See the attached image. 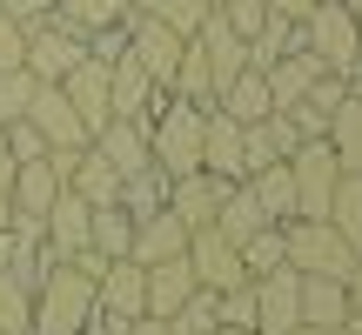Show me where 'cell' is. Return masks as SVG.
<instances>
[{
	"label": "cell",
	"instance_id": "cell-11",
	"mask_svg": "<svg viewBox=\"0 0 362 335\" xmlns=\"http://www.w3.org/2000/svg\"><path fill=\"white\" fill-rule=\"evenodd\" d=\"M181 47H188V40H181L175 27L148 20V13H128V54L141 61V74L155 81V88H168V81H175V61H181Z\"/></svg>",
	"mask_w": 362,
	"mask_h": 335
},
{
	"label": "cell",
	"instance_id": "cell-6",
	"mask_svg": "<svg viewBox=\"0 0 362 335\" xmlns=\"http://www.w3.org/2000/svg\"><path fill=\"white\" fill-rule=\"evenodd\" d=\"M288 181H296V221H322L329 194H336V181H342L329 141H302L296 155H288Z\"/></svg>",
	"mask_w": 362,
	"mask_h": 335
},
{
	"label": "cell",
	"instance_id": "cell-31",
	"mask_svg": "<svg viewBox=\"0 0 362 335\" xmlns=\"http://www.w3.org/2000/svg\"><path fill=\"white\" fill-rule=\"evenodd\" d=\"M322 221L362 255V175H342V181H336V194H329V215H322Z\"/></svg>",
	"mask_w": 362,
	"mask_h": 335
},
{
	"label": "cell",
	"instance_id": "cell-14",
	"mask_svg": "<svg viewBox=\"0 0 362 335\" xmlns=\"http://www.w3.org/2000/svg\"><path fill=\"white\" fill-rule=\"evenodd\" d=\"M194 47H202V61H208V81H215V94L228 88L235 74H248V40H242V34H228V20H221V13H208V20L194 27Z\"/></svg>",
	"mask_w": 362,
	"mask_h": 335
},
{
	"label": "cell",
	"instance_id": "cell-22",
	"mask_svg": "<svg viewBox=\"0 0 362 335\" xmlns=\"http://www.w3.org/2000/svg\"><path fill=\"white\" fill-rule=\"evenodd\" d=\"M208 228H215V235H228V242L242 248L248 235L275 228V221H269V215L255 208V194H248V181H228V188H221V208H215V221H208Z\"/></svg>",
	"mask_w": 362,
	"mask_h": 335
},
{
	"label": "cell",
	"instance_id": "cell-34",
	"mask_svg": "<svg viewBox=\"0 0 362 335\" xmlns=\"http://www.w3.org/2000/svg\"><path fill=\"white\" fill-rule=\"evenodd\" d=\"M134 13H148V20H161V27H175L181 40H194V27L208 20V0H134Z\"/></svg>",
	"mask_w": 362,
	"mask_h": 335
},
{
	"label": "cell",
	"instance_id": "cell-27",
	"mask_svg": "<svg viewBox=\"0 0 362 335\" xmlns=\"http://www.w3.org/2000/svg\"><path fill=\"white\" fill-rule=\"evenodd\" d=\"M134 0H54V20L74 34H101V27H128Z\"/></svg>",
	"mask_w": 362,
	"mask_h": 335
},
{
	"label": "cell",
	"instance_id": "cell-33",
	"mask_svg": "<svg viewBox=\"0 0 362 335\" xmlns=\"http://www.w3.org/2000/svg\"><path fill=\"white\" fill-rule=\"evenodd\" d=\"M121 208H128L134 221H141V215H161V208H168V175H161V168L128 175V181H121Z\"/></svg>",
	"mask_w": 362,
	"mask_h": 335
},
{
	"label": "cell",
	"instance_id": "cell-9",
	"mask_svg": "<svg viewBox=\"0 0 362 335\" xmlns=\"http://www.w3.org/2000/svg\"><path fill=\"white\" fill-rule=\"evenodd\" d=\"M27 128L40 134V141H47V155H74V148H88L94 134L81 128V114L74 107H67V94L61 88H34V101H27Z\"/></svg>",
	"mask_w": 362,
	"mask_h": 335
},
{
	"label": "cell",
	"instance_id": "cell-3",
	"mask_svg": "<svg viewBox=\"0 0 362 335\" xmlns=\"http://www.w3.org/2000/svg\"><path fill=\"white\" fill-rule=\"evenodd\" d=\"M302 47L322 61V74H362V27L342 0H315L309 20H302Z\"/></svg>",
	"mask_w": 362,
	"mask_h": 335
},
{
	"label": "cell",
	"instance_id": "cell-30",
	"mask_svg": "<svg viewBox=\"0 0 362 335\" xmlns=\"http://www.w3.org/2000/svg\"><path fill=\"white\" fill-rule=\"evenodd\" d=\"M88 248L94 255H107V261H128V248H134V215L128 208H94V221H88Z\"/></svg>",
	"mask_w": 362,
	"mask_h": 335
},
{
	"label": "cell",
	"instance_id": "cell-24",
	"mask_svg": "<svg viewBox=\"0 0 362 335\" xmlns=\"http://www.w3.org/2000/svg\"><path fill=\"white\" fill-rule=\"evenodd\" d=\"M322 141H329V155H336L342 175H362V101H356V94H342V101H336Z\"/></svg>",
	"mask_w": 362,
	"mask_h": 335
},
{
	"label": "cell",
	"instance_id": "cell-7",
	"mask_svg": "<svg viewBox=\"0 0 362 335\" xmlns=\"http://www.w3.org/2000/svg\"><path fill=\"white\" fill-rule=\"evenodd\" d=\"M94 315L107 322V335H121L128 322L148 315V269L141 261H107V275L94 282Z\"/></svg>",
	"mask_w": 362,
	"mask_h": 335
},
{
	"label": "cell",
	"instance_id": "cell-38",
	"mask_svg": "<svg viewBox=\"0 0 362 335\" xmlns=\"http://www.w3.org/2000/svg\"><path fill=\"white\" fill-rule=\"evenodd\" d=\"M168 329H175V335H215V329H221V322H215V295H208V288H194V295L168 315Z\"/></svg>",
	"mask_w": 362,
	"mask_h": 335
},
{
	"label": "cell",
	"instance_id": "cell-25",
	"mask_svg": "<svg viewBox=\"0 0 362 335\" xmlns=\"http://www.w3.org/2000/svg\"><path fill=\"white\" fill-rule=\"evenodd\" d=\"M67 188H74L88 208H115V201H121V175H115L101 155H94V141L74 155V168H67Z\"/></svg>",
	"mask_w": 362,
	"mask_h": 335
},
{
	"label": "cell",
	"instance_id": "cell-39",
	"mask_svg": "<svg viewBox=\"0 0 362 335\" xmlns=\"http://www.w3.org/2000/svg\"><path fill=\"white\" fill-rule=\"evenodd\" d=\"M34 88L40 81L27 74V67H0V121H21L27 101H34Z\"/></svg>",
	"mask_w": 362,
	"mask_h": 335
},
{
	"label": "cell",
	"instance_id": "cell-13",
	"mask_svg": "<svg viewBox=\"0 0 362 335\" xmlns=\"http://www.w3.org/2000/svg\"><path fill=\"white\" fill-rule=\"evenodd\" d=\"M88 221H94V208L81 201L74 188H61V194H54V208L40 215V242H47V255L54 261L81 255V248H88Z\"/></svg>",
	"mask_w": 362,
	"mask_h": 335
},
{
	"label": "cell",
	"instance_id": "cell-15",
	"mask_svg": "<svg viewBox=\"0 0 362 335\" xmlns=\"http://www.w3.org/2000/svg\"><path fill=\"white\" fill-rule=\"evenodd\" d=\"M202 175L242 181V121H228L221 107H208V114H202Z\"/></svg>",
	"mask_w": 362,
	"mask_h": 335
},
{
	"label": "cell",
	"instance_id": "cell-41",
	"mask_svg": "<svg viewBox=\"0 0 362 335\" xmlns=\"http://www.w3.org/2000/svg\"><path fill=\"white\" fill-rule=\"evenodd\" d=\"M269 161H282V148H275L269 121H255V128H242V181L255 175V168H269Z\"/></svg>",
	"mask_w": 362,
	"mask_h": 335
},
{
	"label": "cell",
	"instance_id": "cell-45",
	"mask_svg": "<svg viewBox=\"0 0 362 335\" xmlns=\"http://www.w3.org/2000/svg\"><path fill=\"white\" fill-rule=\"evenodd\" d=\"M0 13L21 20V27H34V20H47V13H54V0H0Z\"/></svg>",
	"mask_w": 362,
	"mask_h": 335
},
{
	"label": "cell",
	"instance_id": "cell-17",
	"mask_svg": "<svg viewBox=\"0 0 362 335\" xmlns=\"http://www.w3.org/2000/svg\"><path fill=\"white\" fill-rule=\"evenodd\" d=\"M61 94H67V107L81 114L88 134H101L107 121H115V114H107V61H81L74 74L61 81Z\"/></svg>",
	"mask_w": 362,
	"mask_h": 335
},
{
	"label": "cell",
	"instance_id": "cell-51",
	"mask_svg": "<svg viewBox=\"0 0 362 335\" xmlns=\"http://www.w3.org/2000/svg\"><path fill=\"white\" fill-rule=\"evenodd\" d=\"M288 335H342V329H315V322H296Z\"/></svg>",
	"mask_w": 362,
	"mask_h": 335
},
{
	"label": "cell",
	"instance_id": "cell-46",
	"mask_svg": "<svg viewBox=\"0 0 362 335\" xmlns=\"http://www.w3.org/2000/svg\"><path fill=\"white\" fill-rule=\"evenodd\" d=\"M262 7H269L275 20H296V27H302V20H309V7H315V0H262Z\"/></svg>",
	"mask_w": 362,
	"mask_h": 335
},
{
	"label": "cell",
	"instance_id": "cell-28",
	"mask_svg": "<svg viewBox=\"0 0 362 335\" xmlns=\"http://www.w3.org/2000/svg\"><path fill=\"white\" fill-rule=\"evenodd\" d=\"M188 295H194L188 255H181V261H155V269H148V315H161V322H168V315H175Z\"/></svg>",
	"mask_w": 362,
	"mask_h": 335
},
{
	"label": "cell",
	"instance_id": "cell-2",
	"mask_svg": "<svg viewBox=\"0 0 362 335\" xmlns=\"http://www.w3.org/2000/svg\"><path fill=\"white\" fill-rule=\"evenodd\" d=\"M202 114L208 107H188L175 94H161L155 121H148V155H155L161 175H202Z\"/></svg>",
	"mask_w": 362,
	"mask_h": 335
},
{
	"label": "cell",
	"instance_id": "cell-54",
	"mask_svg": "<svg viewBox=\"0 0 362 335\" xmlns=\"http://www.w3.org/2000/svg\"><path fill=\"white\" fill-rule=\"evenodd\" d=\"M342 7H349V13H356V27H362V0H342Z\"/></svg>",
	"mask_w": 362,
	"mask_h": 335
},
{
	"label": "cell",
	"instance_id": "cell-47",
	"mask_svg": "<svg viewBox=\"0 0 362 335\" xmlns=\"http://www.w3.org/2000/svg\"><path fill=\"white\" fill-rule=\"evenodd\" d=\"M121 335H175L168 322H161V315H141V322H128V329H121Z\"/></svg>",
	"mask_w": 362,
	"mask_h": 335
},
{
	"label": "cell",
	"instance_id": "cell-29",
	"mask_svg": "<svg viewBox=\"0 0 362 335\" xmlns=\"http://www.w3.org/2000/svg\"><path fill=\"white\" fill-rule=\"evenodd\" d=\"M342 315H349V288L329 282V275H302V322L342 329Z\"/></svg>",
	"mask_w": 362,
	"mask_h": 335
},
{
	"label": "cell",
	"instance_id": "cell-12",
	"mask_svg": "<svg viewBox=\"0 0 362 335\" xmlns=\"http://www.w3.org/2000/svg\"><path fill=\"white\" fill-rule=\"evenodd\" d=\"M296 322H302V275L296 269L255 275V335H288Z\"/></svg>",
	"mask_w": 362,
	"mask_h": 335
},
{
	"label": "cell",
	"instance_id": "cell-43",
	"mask_svg": "<svg viewBox=\"0 0 362 335\" xmlns=\"http://www.w3.org/2000/svg\"><path fill=\"white\" fill-rule=\"evenodd\" d=\"M0 148H7L13 161H40V155H47V141H40L27 121H0Z\"/></svg>",
	"mask_w": 362,
	"mask_h": 335
},
{
	"label": "cell",
	"instance_id": "cell-40",
	"mask_svg": "<svg viewBox=\"0 0 362 335\" xmlns=\"http://www.w3.org/2000/svg\"><path fill=\"white\" fill-rule=\"evenodd\" d=\"M215 322L255 335V282H242V288H228V295H215Z\"/></svg>",
	"mask_w": 362,
	"mask_h": 335
},
{
	"label": "cell",
	"instance_id": "cell-52",
	"mask_svg": "<svg viewBox=\"0 0 362 335\" xmlns=\"http://www.w3.org/2000/svg\"><path fill=\"white\" fill-rule=\"evenodd\" d=\"M81 335H107V322H101V315H94V322H88V329H81Z\"/></svg>",
	"mask_w": 362,
	"mask_h": 335
},
{
	"label": "cell",
	"instance_id": "cell-35",
	"mask_svg": "<svg viewBox=\"0 0 362 335\" xmlns=\"http://www.w3.org/2000/svg\"><path fill=\"white\" fill-rule=\"evenodd\" d=\"M296 47H302V27H296V20H275V13H269V27L248 40V67H275L282 54H296Z\"/></svg>",
	"mask_w": 362,
	"mask_h": 335
},
{
	"label": "cell",
	"instance_id": "cell-53",
	"mask_svg": "<svg viewBox=\"0 0 362 335\" xmlns=\"http://www.w3.org/2000/svg\"><path fill=\"white\" fill-rule=\"evenodd\" d=\"M7 221H13V208H7V194H0V228H7Z\"/></svg>",
	"mask_w": 362,
	"mask_h": 335
},
{
	"label": "cell",
	"instance_id": "cell-8",
	"mask_svg": "<svg viewBox=\"0 0 362 335\" xmlns=\"http://www.w3.org/2000/svg\"><path fill=\"white\" fill-rule=\"evenodd\" d=\"M188 275H194V288H208V295H228V288L248 282L235 242H228V235H215V228H194L188 235Z\"/></svg>",
	"mask_w": 362,
	"mask_h": 335
},
{
	"label": "cell",
	"instance_id": "cell-44",
	"mask_svg": "<svg viewBox=\"0 0 362 335\" xmlns=\"http://www.w3.org/2000/svg\"><path fill=\"white\" fill-rule=\"evenodd\" d=\"M21 47H27V27L0 13V67H21Z\"/></svg>",
	"mask_w": 362,
	"mask_h": 335
},
{
	"label": "cell",
	"instance_id": "cell-32",
	"mask_svg": "<svg viewBox=\"0 0 362 335\" xmlns=\"http://www.w3.org/2000/svg\"><path fill=\"white\" fill-rule=\"evenodd\" d=\"M168 94H175V101H188V107H215V81H208V61H202V47H194V40L181 47Z\"/></svg>",
	"mask_w": 362,
	"mask_h": 335
},
{
	"label": "cell",
	"instance_id": "cell-4",
	"mask_svg": "<svg viewBox=\"0 0 362 335\" xmlns=\"http://www.w3.org/2000/svg\"><path fill=\"white\" fill-rule=\"evenodd\" d=\"M282 255L296 275H329V282H349L356 269V248L329 221H282Z\"/></svg>",
	"mask_w": 362,
	"mask_h": 335
},
{
	"label": "cell",
	"instance_id": "cell-16",
	"mask_svg": "<svg viewBox=\"0 0 362 335\" xmlns=\"http://www.w3.org/2000/svg\"><path fill=\"white\" fill-rule=\"evenodd\" d=\"M54 194H61V175H54V161L40 155V161H21V168H13L7 208H13V221H40L54 208Z\"/></svg>",
	"mask_w": 362,
	"mask_h": 335
},
{
	"label": "cell",
	"instance_id": "cell-26",
	"mask_svg": "<svg viewBox=\"0 0 362 335\" xmlns=\"http://www.w3.org/2000/svg\"><path fill=\"white\" fill-rule=\"evenodd\" d=\"M248 194H255V208L282 228V221H296V181H288V161H269L248 175Z\"/></svg>",
	"mask_w": 362,
	"mask_h": 335
},
{
	"label": "cell",
	"instance_id": "cell-5",
	"mask_svg": "<svg viewBox=\"0 0 362 335\" xmlns=\"http://www.w3.org/2000/svg\"><path fill=\"white\" fill-rule=\"evenodd\" d=\"M88 61V34H74V27H61L47 13V20H34L27 27V47H21V67L40 81V88H61L74 67Z\"/></svg>",
	"mask_w": 362,
	"mask_h": 335
},
{
	"label": "cell",
	"instance_id": "cell-36",
	"mask_svg": "<svg viewBox=\"0 0 362 335\" xmlns=\"http://www.w3.org/2000/svg\"><path fill=\"white\" fill-rule=\"evenodd\" d=\"M235 255H242L248 282H255V275H275V269H288V255H282V228H262V235H248V242L235 248Z\"/></svg>",
	"mask_w": 362,
	"mask_h": 335
},
{
	"label": "cell",
	"instance_id": "cell-23",
	"mask_svg": "<svg viewBox=\"0 0 362 335\" xmlns=\"http://www.w3.org/2000/svg\"><path fill=\"white\" fill-rule=\"evenodd\" d=\"M215 107L228 121H242V128H255V121H269L275 114V101H269V81H262V67H248V74H235L228 88L215 94Z\"/></svg>",
	"mask_w": 362,
	"mask_h": 335
},
{
	"label": "cell",
	"instance_id": "cell-18",
	"mask_svg": "<svg viewBox=\"0 0 362 335\" xmlns=\"http://www.w3.org/2000/svg\"><path fill=\"white\" fill-rule=\"evenodd\" d=\"M221 188H228V181H215V175H175V181H168V215H175L188 235L208 228L215 208H221Z\"/></svg>",
	"mask_w": 362,
	"mask_h": 335
},
{
	"label": "cell",
	"instance_id": "cell-48",
	"mask_svg": "<svg viewBox=\"0 0 362 335\" xmlns=\"http://www.w3.org/2000/svg\"><path fill=\"white\" fill-rule=\"evenodd\" d=\"M342 288H349V309H362V255H356V269H349V282H342Z\"/></svg>",
	"mask_w": 362,
	"mask_h": 335
},
{
	"label": "cell",
	"instance_id": "cell-50",
	"mask_svg": "<svg viewBox=\"0 0 362 335\" xmlns=\"http://www.w3.org/2000/svg\"><path fill=\"white\" fill-rule=\"evenodd\" d=\"M342 335H362V309H349V315H342Z\"/></svg>",
	"mask_w": 362,
	"mask_h": 335
},
{
	"label": "cell",
	"instance_id": "cell-42",
	"mask_svg": "<svg viewBox=\"0 0 362 335\" xmlns=\"http://www.w3.org/2000/svg\"><path fill=\"white\" fill-rule=\"evenodd\" d=\"M221 20H228V34H242V40H255L262 27H269V7L262 0H228V7H215Z\"/></svg>",
	"mask_w": 362,
	"mask_h": 335
},
{
	"label": "cell",
	"instance_id": "cell-55",
	"mask_svg": "<svg viewBox=\"0 0 362 335\" xmlns=\"http://www.w3.org/2000/svg\"><path fill=\"white\" fill-rule=\"evenodd\" d=\"M215 335H248V329H215Z\"/></svg>",
	"mask_w": 362,
	"mask_h": 335
},
{
	"label": "cell",
	"instance_id": "cell-19",
	"mask_svg": "<svg viewBox=\"0 0 362 335\" xmlns=\"http://www.w3.org/2000/svg\"><path fill=\"white\" fill-rule=\"evenodd\" d=\"M94 155L115 168L121 181L141 175V168H155V155H148V128H141V121H107V128L94 134Z\"/></svg>",
	"mask_w": 362,
	"mask_h": 335
},
{
	"label": "cell",
	"instance_id": "cell-10",
	"mask_svg": "<svg viewBox=\"0 0 362 335\" xmlns=\"http://www.w3.org/2000/svg\"><path fill=\"white\" fill-rule=\"evenodd\" d=\"M161 94L168 88H155V81L141 74V61L134 54H121V61H107V114L115 121H155V107H161Z\"/></svg>",
	"mask_w": 362,
	"mask_h": 335
},
{
	"label": "cell",
	"instance_id": "cell-21",
	"mask_svg": "<svg viewBox=\"0 0 362 335\" xmlns=\"http://www.w3.org/2000/svg\"><path fill=\"white\" fill-rule=\"evenodd\" d=\"M262 81H269V101H275V114H282V107H296L302 94L322 81V61H315L309 47H296V54H282L275 67H262Z\"/></svg>",
	"mask_w": 362,
	"mask_h": 335
},
{
	"label": "cell",
	"instance_id": "cell-20",
	"mask_svg": "<svg viewBox=\"0 0 362 335\" xmlns=\"http://www.w3.org/2000/svg\"><path fill=\"white\" fill-rule=\"evenodd\" d=\"M188 255V228L161 208V215H141L134 221V248H128V261H141V269H155V261H181Z\"/></svg>",
	"mask_w": 362,
	"mask_h": 335
},
{
	"label": "cell",
	"instance_id": "cell-1",
	"mask_svg": "<svg viewBox=\"0 0 362 335\" xmlns=\"http://www.w3.org/2000/svg\"><path fill=\"white\" fill-rule=\"evenodd\" d=\"M94 322V282L81 269H67V261H54L47 282L34 288V322L27 335H81Z\"/></svg>",
	"mask_w": 362,
	"mask_h": 335
},
{
	"label": "cell",
	"instance_id": "cell-37",
	"mask_svg": "<svg viewBox=\"0 0 362 335\" xmlns=\"http://www.w3.org/2000/svg\"><path fill=\"white\" fill-rule=\"evenodd\" d=\"M27 322H34V295L13 269H0V335H27Z\"/></svg>",
	"mask_w": 362,
	"mask_h": 335
},
{
	"label": "cell",
	"instance_id": "cell-49",
	"mask_svg": "<svg viewBox=\"0 0 362 335\" xmlns=\"http://www.w3.org/2000/svg\"><path fill=\"white\" fill-rule=\"evenodd\" d=\"M13 168H21V161H13V155H7V148H0V194H7V188H13Z\"/></svg>",
	"mask_w": 362,
	"mask_h": 335
},
{
	"label": "cell",
	"instance_id": "cell-56",
	"mask_svg": "<svg viewBox=\"0 0 362 335\" xmlns=\"http://www.w3.org/2000/svg\"><path fill=\"white\" fill-rule=\"evenodd\" d=\"M208 7H228V0H208Z\"/></svg>",
	"mask_w": 362,
	"mask_h": 335
}]
</instances>
